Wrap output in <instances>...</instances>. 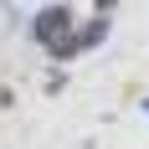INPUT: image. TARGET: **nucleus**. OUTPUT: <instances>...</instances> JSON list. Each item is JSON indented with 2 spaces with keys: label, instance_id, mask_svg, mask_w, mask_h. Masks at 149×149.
I'll list each match as a JSON object with an SVG mask.
<instances>
[{
  "label": "nucleus",
  "instance_id": "nucleus-1",
  "mask_svg": "<svg viewBox=\"0 0 149 149\" xmlns=\"http://www.w3.org/2000/svg\"><path fill=\"white\" fill-rule=\"evenodd\" d=\"M67 26H72V10H62V5H57V10H41V21H36V36L57 46V41H62V31H67Z\"/></svg>",
  "mask_w": 149,
  "mask_h": 149
}]
</instances>
